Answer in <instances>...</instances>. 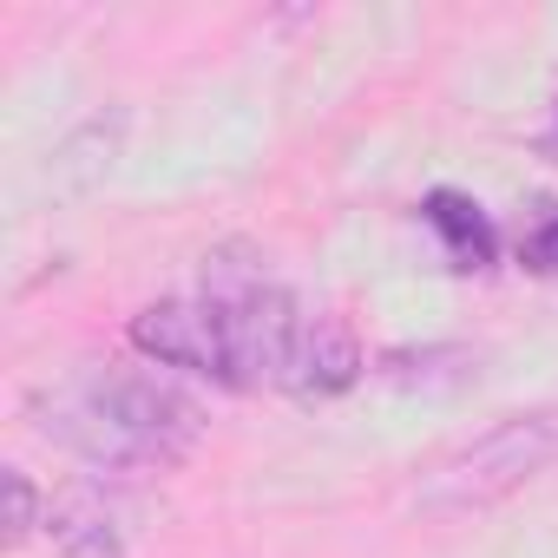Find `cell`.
Segmentation results:
<instances>
[{"label": "cell", "mask_w": 558, "mask_h": 558, "mask_svg": "<svg viewBox=\"0 0 558 558\" xmlns=\"http://www.w3.org/2000/svg\"><path fill=\"white\" fill-rule=\"evenodd\" d=\"M40 434L60 440L93 473H165L197 447L204 408L165 375L93 368L40 401Z\"/></svg>", "instance_id": "cell-1"}, {"label": "cell", "mask_w": 558, "mask_h": 558, "mask_svg": "<svg viewBox=\"0 0 558 558\" xmlns=\"http://www.w3.org/2000/svg\"><path fill=\"white\" fill-rule=\"evenodd\" d=\"M545 466H558V408H525L506 414L499 427H486L480 440H466L460 453H447L421 486H414V512L421 519H473L499 499H512L519 486H532Z\"/></svg>", "instance_id": "cell-2"}, {"label": "cell", "mask_w": 558, "mask_h": 558, "mask_svg": "<svg viewBox=\"0 0 558 558\" xmlns=\"http://www.w3.org/2000/svg\"><path fill=\"white\" fill-rule=\"evenodd\" d=\"M204 296L223 310L236 388L283 381V368H290V349H296V329H303V310H296V296H290L283 283H276V276H269L256 256H236V250H217V256H204Z\"/></svg>", "instance_id": "cell-3"}, {"label": "cell", "mask_w": 558, "mask_h": 558, "mask_svg": "<svg viewBox=\"0 0 558 558\" xmlns=\"http://www.w3.org/2000/svg\"><path fill=\"white\" fill-rule=\"evenodd\" d=\"M132 349L158 368H178V375H204L217 388H236V368H230V329H223V310L210 296H165V303H145L132 316Z\"/></svg>", "instance_id": "cell-4"}, {"label": "cell", "mask_w": 558, "mask_h": 558, "mask_svg": "<svg viewBox=\"0 0 558 558\" xmlns=\"http://www.w3.org/2000/svg\"><path fill=\"white\" fill-rule=\"evenodd\" d=\"M125 138H132V112L125 106H106L93 119H80L53 151H47V191L60 204H80L93 191H106V178L119 171L125 158Z\"/></svg>", "instance_id": "cell-5"}, {"label": "cell", "mask_w": 558, "mask_h": 558, "mask_svg": "<svg viewBox=\"0 0 558 558\" xmlns=\"http://www.w3.org/2000/svg\"><path fill=\"white\" fill-rule=\"evenodd\" d=\"M362 375H368V355H362L355 329L342 316H303L290 368H283V388L303 395V401H329V395H349Z\"/></svg>", "instance_id": "cell-6"}, {"label": "cell", "mask_w": 558, "mask_h": 558, "mask_svg": "<svg viewBox=\"0 0 558 558\" xmlns=\"http://www.w3.org/2000/svg\"><path fill=\"white\" fill-rule=\"evenodd\" d=\"M421 223L440 236V250H447V263L453 269H486L493 256H499V236H493V217L466 197V191H427L421 197Z\"/></svg>", "instance_id": "cell-7"}, {"label": "cell", "mask_w": 558, "mask_h": 558, "mask_svg": "<svg viewBox=\"0 0 558 558\" xmlns=\"http://www.w3.org/2000/svg\"><path fill=\"white\" fill-rule=\"evenodd\" d=\"M375 375L388 388H447V381H466L473 375V349L460 342H434V349H388L375 362Z\"/></svg>", "instance_id": "cell-8"}, {"label": "cell", "mask_w": 558, "mask_h": 558, "mask_svg": "<svg viewBox=\"0 0 558 558\" xmlns=\"http://www.w3.org/2000/svg\"><path fill=\"white\" fill-rule=\"evenodd\" d=\"M40 512H53L47 499H40V486L21 473V466H8V545H21V538H34V525H40Z\"/></svg>", "instance_id": "cell-9"}, {"label": "cell", "mask_w": 558, "mask_h": 558, "mask_svg": "<svg viewBox=\"0 0 558 558\" xmlns=\"http://www.w3.org/2000/svg\"><path fill=\"white\" fill-rule=\"evenodd\" d=\"M60 558H125V545H119V532H112V525H99V532H73Z\"/></svg>", "instance_id": "cell-10"}, {"label": "cell", "mask_w": 558, "mask_h": 558, "mask_svg": "<svg viewBox=\"0 0 558 558\" xmlns=\"http://www.w3.org/2000/svg\"><path fill=\"white\" fill-rule=\"evenodd\" d=\"M525 263H532V269H558V217H545V223L525 236Z\"/></svg>", "instance_id": "cell-11"}]
</instances>
